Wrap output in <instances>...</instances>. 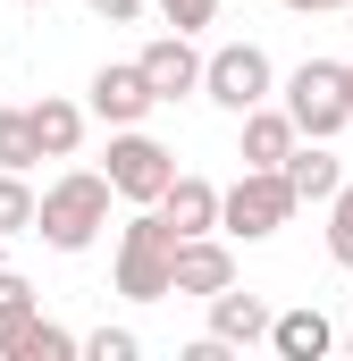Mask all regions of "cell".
<instances>
[{
  "instance_id": "6da1fadb",
  "label": "cell",
  "mask_w": 353,
  "mask_h": 361,
  "mask_svg": "<svg viewBox=\"0 0 353 361\" xmlns=\"http://www.w3.org/2000/svg\"><path fill=\"white\" fill-rule=\"evenodd\" d=\"M101 227H109V177L101 169H68L34 193V235L51 252H92Z\"/></svg>"
},
{
  "instance_id": "7a4b0ae2",
  "label": "cell",
  "mask_w": 353,
  "mask_h": 361,
  "mask_svg": "<svg viewBox=\"0 0 353 361\" xmlns=\"http://www.w3.org/2000/svg\"><path fill=\"white\" fill-rule=\"evenodd\" d=\"M169 252H176V227L135 202V219L118 227V294L126 302H169Z\"/></svg>"
},
{
  "instance_id": "3957f363",
  "label": "cell",
  "mask_w": 353,
  "mask_h": 361,
  "mask_svg": "<svg viewBox=\"0 0 353 361\" xmlns=\"http://www.w3.org/2000/svg\"><path fill=\"white\" fill-rule=\"evenodd\" d=\"M286 118H294V135H311V143H337L353 126L345 109V59H303L294 76H286V101H277Z\"/></svg>"
},
{
  "instance_id": "277c9868",
  "label": "cell",
  "mask_w": 353,
  "mask_h": 361,
  "mask_svg": "<svg viewBox=\"0 0 353 361\" xmlns=\"http://www.w3.org/2000/svg\"><path fill=\"white\" fill-rule=\"evenodd\" d=\"M303 202L286 193L277 169H244L236 185H219V235H244V244H269L286 219H294Z\"/></svg>"
},
{
  "instance_id": "5b68a950",
  "label": "cell",
  "mask_w": 353,
  "mask_h": 361,
  "mask_svg": "<svg viewBox=\"0 0 353 361\" xmlns=\"http://www.w3.org/2000/svg\"><path fill=\"white\" fill-rule=\"evenodd\" d=\"M269 92H277V68H269V51H261V42H219V51L202 59V101H219L227 118L261 109Z\"/></svg>"
},
{
  "instance_id": "8992f818",
  "label": "cell",
  "mask_w": 353,
  "mask_h": 361,
  "mask_svg": "<svg viewBox=\"0 0 353 361\" xmlns=\"http://www.w3.org/2000/svg\"><path fill=\"white\" fill-rule=\"evenodd\" d=\"M109 193L118 202H160V185L176 177V160H169V143H152L143 126H109Z\"/></svg>"
},
{
  "instance_id": "52a82bcc",
  "label": "cell",
  "mask_w": 353,
  "mask_h": 361,
  "mask_svg": "<svg viewBox=\"0 0 353 361\" xmlns=\"http://www.w3.org/2000/svg\"><path fill=\"white\" fill-rule=\"evenodd\" d=\"M160 101H152V85H143V68L135 59H109V68H92L85 85V118H101V126H143Z\"/></svg>"
},
{
  "instance_id": "ba28073f",
  "label": "cell",
  "mask_w": 353,
  "mask_h": 361,
  "mask_svg": "<svg viewBox=\"0 0 353 361\" xmlns=\"http://www.w3.org/2000/svg\"><path fill=\"white\" fill-rule=\"evenodd\" d=\"M219 286H236V244H219V227L210 235H176L169 252V294H219Z\"/></svg>"
},
{
  "instance_id": "9c48e42d",
  "label": "cell",
  "mask_w": 353,
  "mask_h": 361,
  "mask_svg": "<svg viewBox=\"0 0 353 361\" xmlns=\"http://www.w3.org/2000/svg\"><path fill=\"white\" fill-rule=\"evenodd\" d=\"M143 85H152V101H185V92H202V51H193V34H160V42H143Z\"/></svg>"
},
{
  "instance_id": "30bf717a",
  "label": "cell",
  "mask_w": 353,
  "mask_h": 361,
  "mask_svg": "<svg viewBox=\"0 0 353 361\" xmlns=\"http://www.w3.org/2000/svg\"><path fill=\"white\" fill-rule=\"evenodd\" d=\"M25 135H34V152H42V160H76V143H85V101L42 92V101L25 109Z\"/></svg>"
},
{
  "instance_id": "8fae6325",
  "label": "cell",
  "mask_w": 353,
  "mask_h": 361,
  "mask_svg": "<svg viewBox=\"0 0 353 361\" xmlns=\"http://www.w3.org/2000/svg\"><path fill=\"white\" fill-rule=\"evenodd\" d=\"M152 210L169 219L176 235H210V227H219V185H210V177H185V169H176V177L160 185V202H152Z\"/></svg>"
},
{
  "instance_id": "7c38bea8",
  "label": "cell",
  "mask_w": 353,
  "mask_h": 361,
  "mask_svg": "<svg viewBox=\"0 0 353 361\" xmlns=\"http://www.w3.org/2000/svg\"><path fill=\"white\" fill-rule=\"evenodd\" d=\"M277 177H286V193H294V202H328V193L345 185V169H337V152H328V143L294 135V152L277 160Z\"/></svg>"
},
{
  "instance_id": "4fadbf2b",
  "label": "cell",
  "mask_w": 353,
  "mask_h": 361,
  "mask_svg": "<svg viewBox=\"0 0 353 361\" xmlns=\"http://www.w3.org/2000/svg\"><path fill=\"white\" fill-rule=\"evenodd\" d=\"M210 336H219L227 353H236V345H261L269 336V302L244 294V286H219V294H210Z\"/></svg>"
},
{
  "instance_id": "5bb4252c",
  "label": "cell",
  "mask_w": 353,
  "mask_h": 361,
  "mask_svg": "<svg viewBox=\"0 0 353 361\" xmlns=\"http://www.w3.org/2000/svg\"><path fill=\"white\" fill-rule=\"evenodd\" d=\"M261 345H269L277 361H320L328 345H337V328L303 302V311H269V336H261Z\"/></svg>"
},
{
  "instance_id": "9a60e30c",
  "label": "cell",
  "mask_w": 353,
  "mask_h": 361,
  "mask_svg": "<svg viewBox=\"0 0 353 361\" xmlns=\"http://www.w3.org/2000/svg\"><path fill=\"white\" fill-rule=\"evenodd\" d=\"M236 126H244V135H236V160H244V169H277V160L294 152V118L269 109V101H261V109H244Z\"/></svg>"
},
{
  "instance_id": "2e32d148",
  "label": "cell",
  "mask_w": 353,
  "mask_h": 361,
  "mask_svg": "<svg viewBox=\"0 0 353 361\" xmlns=\"http://www.w3.org/2000/svg\"><path fill=\"white\" fill-rule=\"evenodd\" d=\"M76 353V336L59 328V319H42V311H25L8 336H0V361H68Z\"/></svg>"
},
{
  "instance_id": "e0dca14e",
  "label": "cell",
  "mask_w": 353,
  "mask_h": 361,
  "mask_svg": "<svg viewBox=\"0 0 353 361\" xmlns=\"http://www.w3.org/2000/svg\"><path fill=\"white\" fill-rule=\"evenodd\" d=\"M0 235H34V185H25V169H0Z\"/></svg>"
},
{
  "instance_id": "ac0fdd59",
  "label": "cell",
  "mask_w": 353,
  "mask_h": 361,
  "mask_svg": "<svg viewBox=\"0 0 353 361\" xmlns=\"http://www.w3.org/2000/svg\"><path fill=\"white\" fill-rule=\"evenodd\" d=\"M328 261H337V269H353V177L328 193Z\"/></svg>"
},
{
  "instance_id": "d6986e66",
  "label": "cell",
  "mask_w": 353,
  "mask_h": 361,
  "mask_svg": "<svg viewBox=\"0 0 353 361\" xmlns=\"http://www.w3.org/2000/svg\"><path fill=\"white\" fill-rule=\"evenodd\" d=\"M34 135H25V109H0V169H34Z\"/></svg>"
},
{
  "instance_id": "ffe728a7",
  "label": "cell",
  "mask_w": 353,
  "mask_h": 361,
  "mask_svg": "<svg viewBox=\"0 0 353 361\" xmlns=\"http://www.w3.org/2000/svg\"><path fill=\"white\" fill-rule=\"evenodd\" d=\"M76 353H92V361H135L143 336H135V328H92V336H76Z\"/></svg>"
},
{
  "instance_id": "44dd1931",
  "label": "cell",
  "mask_w": 353,
  "mask_h": 361,
  "mask_svg": "<svg viewBox=\"0 0 353 361\" xmlns=\"http://www.w3.org/2000/svg\"><path fill=\"white\" fill-rule=\"evenodd\" d=\"M25 311H42V294H34V286H25L17 269H0V336H8V328H17Z\"/></svg>"
},
{
  "instance_id": "7402d4cb",
  "label": "cell",
  "mask_w": 353,
  "mask_h": 361,
  "mask_svg": "<svg viewBox=\"0 0 353 361\" xmlns=\"http://www.w3.org/2000/svg\"><path fill=\"white\" fill-rule=\"evenodd\" d=\"M152 8H160V17H169L176 34H202V25H210V17H219V0H152Z\"/></svg>"
},
{
  "instance_id": "603a6c76",
  "label": "cell",
  "mask_w": 353,
  "mask_h": 361,
  "mask_svg": "<svg viewBox=\"0 0 353 361\" xmlns=\"http://www.w3.org/2000/svg\"><path fill=\"white\" fill-rule=\"evenodd\" d=\"M92 17H101V25H135V17H143V8H152V0H85Z\"/></svg>"
},
{
  "instance_id": "cb8c5ba5",
  "label": "cell",
  "mask_w": 353,
  "mask_h": 361,
  "mask_svg": "<svg viewBox=\"0 0 353 361\" xmlns=\"http://www.w3.org/2000/svg\"><path fill=\"white\" fill-rule=\"evenodd\" d=\"M286 8H303V17H320V8H345V0H286Z\"/></svg>"
},
{
  "instance_id": "d4e9b609",
  "label": "cell",
  "mask_w": 353,
  "mask_h": 361,
  "mask_svg": "<svg viewBox=\"0 0 353 361\" xmlns=\"http://www.w3.org/2000/svg\"><path fill=\"white\" fill-rule=\"evenodd\" d=\"M345 109H353V59H345Z\"/></svg>"
},
{
  "instance_id": "484cf974",
  "label": "cell",
  "mask_w": 353,
  "mask_h": 361,
  "mask_svg": "<svg viewBox=\"0 0 353 361\" xmlns=\"http://www.w3.org/2000/svg\"><path fill=\"white\" fill-rule=\"evenodd\" d=\"M25 8H42V0H25Z\"/></svg>"
},
{
  "instance_id": "4316f807",
  "label": "cell",
  "mask_w": 353,
  "mask_h": 361,
  "mask_svg": "<svg viewBox=\"0 0 353 361\" xmlns=\"http://www.w3.org/2000/svg\"><path fill=\"white\" fill-rule=\"evenodd\" d=\"M345 353H353V336H345Z\"/></svg>"
},
{
  "instance_id": "83f0119b",
  "label": "cell",
  "mask_w": 353,
  "mask_h": 361,
  "mask_svg": "<svg viewBox=\"0 0 353 361\" xmlns=\"http://www.w3.org/2000/svg\"><path fill=\"white\" fill-rule=\"evenodd\" d=\"M345 17H353V0H345Z\"/></svg>"
}]
</instances>
